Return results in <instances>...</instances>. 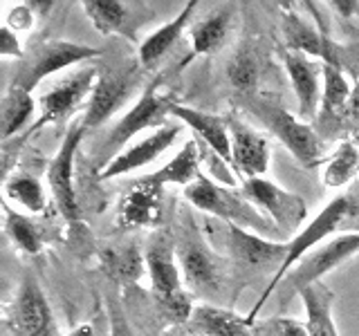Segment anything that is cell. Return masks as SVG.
Returning a JSON list of instances; mask_svg holds the SVG:
<instances>
[{"label":"cell","mask_w":359,"mask_h":336,"mask_svg":"<svg viewBox=\"0 0 359 336\" xmlns=\"http://www.w3.org/2000/svg\"><path fill=\"white\" fill-rule=\"evenodd\" d=\"M241 108L254 115L263 126L274 134V137L285 146L294 160L308 168H314L325 162L323 144L319 134L308 121L294 117L292 112L280 104L272 94L252 92L241 94Z\"/></svg>","instance_id":"obj_1"},{"label":"cell","mask_w":359,"mask_h":336,"mask_svg":"<svg viewBox=\"0 0 359 336\" xmlns=\"http://www.w3.org/2000/svg\"><path fill=\"white\" fill-rule=\"evenodd\" d=\"M175 104H180V99L175 97L173 90L166 88L162 76H155L153 81L146 83L140 99L123 112L119 121L106 134V139L99 144L97 171L104 168L112 157H117L123 148H126V144L135 137V134H140L149 128L157 130V128L166 126V117H171Z\"/></svg>","instance_id":"obj_2"},{"label":"cell","mask_w":359,"mask_h":336,"mask_svg":"<svg viewBox=\"0 0 359 336\" xmlns=\"http://www.w3.org/2000/svg\"><path fill=\"white\" fill-rule=\"evenodd\" d=\"M353 211V197L351 195H337L332 202H328V206H323L321 213H317L306 227H303L294 238L287 242V255L283 265H280L272 280L267 283V287L263 289V296L256 300V305L252 307V312L247 314V318L252 323H256V316L261 314V309L265 307V302L274 296V291L278 289V285L283 283V278L294 269L303 258H306L312 249H317L319 244L328 242L332 238V233L344 224V220L348 218V213Z\"/></svg>","instance_id":"obj_3"},{"label":"cell","mask_w":359,"mask_h":336,"mask_svg":"<svg viewBox=\"0 0 359 336\" xmlns=\"http://www.w3.org/2000/svg\"><path fill=\"white\" fill-rule=\"evenodd\" d=\"M184 200L198 211L209 213L211 218L250 229L258 235H267L272 229H276L252 202L243 197V193H233L231 186L216 182L205 171L200 173L196 182H191L184 188Z\"/></svg>","instance_id":"obj_4"},{"label":"cell","mask_w":359,"mask_h":336,"mask_svg":"<svg viewBox=\"0 0 359 336\" xmlns=\"http://www.w3.org/2000/svg\"><path fill=\"white\" fill-rule=\"evenodd\" d=\"M144 76L146 72L142 70L137 59L123 65H112L108 70L99 72V81L88 101L86 115L81 117L86 130L104 126L119 110L126 108L130 101L135 104L146 88Z\"/></svg>","instance_id":"obj_5"},{"label":"cell","mask_w":359,"mask_h":336,"mask_svg":"<svg viewBox=\"0 0 359 336\" xmlns=\"http://www.w3.org/2000/svg\"><path fill=\"white\" fill-rule=\"evenodd\" d=\"M101 54L104 52L97 48H90V45H81V43H70V41L39 43L36 48L29 50L25 54V59L20 61L9 85L22 88V90H27V92H32V90L41 81H45L48 76L59 74L76 63L99 59Z\"/></svg>","instance_id":"obj_6"},{"label":"cell","mask_w":359,"mask_h":336,"mask_svg":"<svg viewBox=\"0 0 359 336\" xmlns=\"http://www.w3.org/2000/svg\"><path fill=\"white\" fill-rule=\"evenodd\" d=\"M359 253V231L334 235L328 242L319 244L317 249H312L303 260L292 269L283 278V283L278 285L283 302L292 298V294H301L303 289L310 287L312 283L323 280L325 274L334 272L337 267H341L346 260Z\"/></svg>","instance_id":"obj_7"},{"label":"cell","mask_w":359,"mask_h":336,"mask_svg":"<svg viewBox=\"0 0 359 336\" xmlns=\"http://www.w3.org/2000/svg\"><path fill=\"white\" fill-rule=\"evenodd\" d=\"M99 72H101L99 67L86 65L81 70L61 78V81L52 85L48 92H43L39 119L27 128V132L22 134V139H32L34 134L41 132L43 128L56 126V123H61L63 119L74 115L79 106H81L88 97H93V90L99 81Z\"/></svg>","instance_id":"obj_8"},{"label":"cell","mask_w":359,"mask_h":336,"mask_svg":"<svg viewBox=\"0 0 359 336\" xmlns=\"http://www.w3.org/2000/svg\"><path fill=\"white\" fill-rule=\"evenodd\" d=\"M241 193L283 233L297 231L308 218L306 200L299 193H292V190L278 186L276 182H272V179H267V177L243 179Z\"/></svg>","instance_id":"obj_9"},{"label":"cell","mask_w":359,"mask_h":336,"mask_svg":"<svg viewBox=\"0 0 359 336\" xmlns=\"http://www.w3.org/2000/svg\"><path fill=\"white\" fill-rule=\"evenodd\" d=\"M86 126L79 119L74 126L65 132V137L59 146V150L52 157L48 166V188L50 197L54 200L56 209L63 216L65 222L76 224L81 220V209H79L76 190H74V160L79 153V146L83 141Z\"/></svg>","instance_id":"obj_10"},{"label":"cell","mask_w":359,"mask_h":336,"mask_svg":"<svg viewBox=\"0 0 359 336\" xmlns=\"http://www.w3.org/2000/svg\"><path fill=\"white\" fill-rule=\"evenodd\" d=\"M5 328L11 336H61L48 296L34 278H22L5 314Z\"/></svg>","instance_id":"obj_11"},{"label":"cell","mask_w":359,"mask_h":336,"mask_svg":"<svg viewBox=\"0 0 359 336\" xmlns=\"http://www.w3.org/2000/svg\"><path fill=\"white\" fill-rule=\"evenodd\" d=\"M213 231H216L218 249L227 255L229 260L245 265V267H267L272 262L280 267L287 255V242L263 238V235H258L250 229L236 227V224H227L218 220Z\"/></svg>","instance_id":"obj_12"},{"label":"cell","mask_w":359,"mask_h":336,"mask_svg":"<svg viewBox=\"0 0 359 336\" xmlns=\"http://www.w3.org/2000/svg\"><path fill=\"white\" fill-rule=\"evenodd\" d=\"M146 258V272H149L151 280V291L157 298V302L164 307L171 305L173 300L180 296L189 294L184 289V278H182V269L177 262V244L168 235H160L155 238L144 251Z\"/></svg>","instance_id":"obj_13"},{"label":"cell","mask_w":359,"mask_h":336,"mask_svg":"<svg viewBox=\"0 0 359 336\" xmlns=\"http://www.w3.org/2000/svg\"><path fill=\"white\" fill-rule=\"evenodd\" d=\"M177 260L187 289L202 298L218 294L222 285V262L218 253H213V249L205 244V240L184 238L177 244Z\"/></svg>","instance_id":"obj_14"},{"label":"cell","mask_w":359,"mask_h":336,"mask_svg":"<svg viewBox=\"0 0 359 336\" xmlns=\"http://www.w3.org/2000/svg\"><path fill=\"white\" fill-rule=\"evenodd\" d=\"M180 134H182V126H180V123H166V126L153 130L149 137L130 144L128 148H123L117 157H112L104 168H99L97 177L115 179L121 175H128L133 171H140V168L160 160V157L177 141Z\"/></svg>","instance_id":"obj_15"},{"label":"cell","mask_w":359,"mask_h":336,"mask_svg":"<svg viewBox=\"0 0 359 336\" xmlns=\"http://www.w3.org/2000/svg\"><path fill=\"white\" fill-rule=\"evenodd\" d=\"M164 186L142 175L126 186L117 204V224L121 229L157 227L162 222Z\"/></svg>","instance_id":"obj_16"},{"label":"cell","mask_w":359,"mask_h":336,"mask_svg":"<svg viewBox=\"0 0 359 336\" xmlns=\"http://www.w3.org/2000/svg\"><path fill=\"white\" fill-rule=\"evenodd\" d=\"M229 134H231V155L233 171L250 177H265L272 162L269 141L265 134L254 130L241 115H229Z\"/></svg>","instance_id":"obj_17"},{"label":"cell","mask_w":359,"mask_h":336,"mask_svg":"<svg viewBox=\"0 0 359 336\" xmlns=\"http://www.w3.org/2000/svg\"><path fill=\"white\" fill-rule=\"evenodd\" d=\"M171 117L180 119V123L194 132V137L202 141V146L218 155L222 162H227L233 168V155H231V134H229V121L227 117L211 115V112L191 108L184 104H175Z\"/></svg>","instance_id":"obj_18"},{"label":"cell","mask_w":359,"mask_h":336,"mask_svg":"<svg viewBox=\"0 0 359 336\" xmlns=\"http://www.w3.org/2000/svg\"><path fill=\"white\" fill-rule=\"evenodd\" d=\"M283 65L292 81V90L297 94V104H299L297 117L308 121L321 108V94H323L319 81V76H323L321 65H317V61L306 54L290 52V50H285L283 54Z\"/></svg>","instance_id":"obj_19"},{"label":"cell","mask_w":359,"mask_h":336,"mask_svg":"<svg viewBox=\"0 0 359 336\" xmlns=\"http://www.w3.org/2000/svg\"><path fill=\"white\" fill-rule=\"evenodd\" d=\"M184 328L194 336H254V323L229 307L196 302Z\"/></svg>","instance_id":"obj_20"},{"label":"cell","mask_w":359,"mask_h":336,"mask_svg":"<svg viewBox=\"0 0 359 336\" xmlns=\"http://www.w3.org/2000/svg\"><path fill=\"white\" fill-rule=\"evenodd\" d=\"M196 7H198V0H191V3H187L182 9H180V14L173 20H168L166 25L157 27L155 31H151L149 36L140 43L137 61H140L144 72L155 70L164 56L175 48V43L182 38L189 20H191V16H194Z\"/></svg>","instance_id":"obj_21"},{"label":"cell","mask_w":359,"mask_h":336,"mask_svg":"<svg viewBox=\"0 0 359 336\" xmlns=\"http://www.w3.org/2000/svg\"><path fill=\"white\" fill-rule=\"evenodd\" d=\"M283 34L290 52H301L310 56V59H319L323 63L339 65L337 59V48L330 43V38L325 36L321 29H317L308 22L306 18H301L297 11H287L283 20Z\"/></svg>","instance_id":"obj_22"},{"label":"cell","mask_w":359,"mask_h":336,"mask_svg":"<svg viewBox=\"0 0 359 336\" xmlns=\"http://www.w3.org/2000/svg\"><path fill=\"white\" fill-rule=\"evenodd\" d=\"M81 7L99 34L104 36L119 34V36L135 38L137 18H135L130 5L119 3V0H83Z\"/></svg>","instance_id":"obj_23"},{"label":"cell","mask_w":359,"mask_h":336,"mask_svg":"<svg viewBox=\"0 0 359 336\" xmlns=\"http://www.w3.org/2000/svg\"><path fill=\"white\" fill-rule=\"evenodd\" d=\"M303 307H306V328L310 336H339L334 323V291L319 280L301 291Z\"/></svg>","instance_id":"obj_24"},{"label":"cell","mask_w":359,"mask_h":336,"mask_svg":"<svg viewBox=\"0 0 359 336\" xmlns=\"http://www.w3.org/2000/svg\"><path fill=\"white\" fill-rule=\"evenodd\" d=\"M200 146H198V139H189L180 153L173 157V160H168L162 168H157V171L149 173L146 177L151 179V182L160 184V186H189L191 182H196L200 177L202 168H200Z\"/></svg>","instance_id":"obj_25"},{"label":"cell","mask_w":359,"mask_h":336,"mask_svg":"<svg viewBox=\"0 0 359 336\" xmlns=\"http://www.w3.org/2000/svg\"><path fill=\"white\" fill-rule=\"evenodd\" d=\"M3 216H5V235L9 242L16 246V251L25 255H39L45 249V238L43 231L36 222H34L25 213L16 211L14 206L5 202L3 204Z\"/></svg>","instance_id":"obj_26"},{"label":"cell","mask_w":359,"mask_h":336,"mask_svg":"<svg viewBox=\"0 0 359 336\" xmlns=\"http://www.w3.org/2000/svg\"><path fill=\"white\" fill-rule=\"evenodd\" d=\"M34 112H36V101L32 99V92L9 85L3 97V106H0V119H3V130L0 132H3V139L7 141L16 132L25 130V126L34 117Z\"/></svg>","instance_id":"obj_27"},{"label":"cell","mask_w":359,"mask_h":336,"mask_svg":"<svg viewBox=\"0 0 359 336\" xmlns=\"http://www.w3.org/2000/svg\"><path fill=\"white\" fill-rule=\"evenodd\" d=\"M101 265H104L106 274L115 278L117 283L133 285L144 276L146 258L140 251V246H110V249L101 251Z\"/></svg>","instance_id":"obj_28"},{"label":"cell","mask_w":359,"mask_h":336,"mask_svg":"<svg viewBox=\"0 0 359 336\" xmlns=\"http://www.w3.org/2000/svg\"><path fill=\"white\" fill-rule=\"evenodd\" d=\"M5 200L16 204L29 216L43 213L48 206V193L41 184L39 177L27 175V173H14L5 179Z\"/></svg>","instance_id":"obj_29"},{"label":"cell","mask_w":359,"mask_h":336,"mask_svg":"<svg viewBox=\"0 0 359 336\" xmlns=\"http://www.w3.org/2000/svg\"><path fill=\"white\" fill-rule=\"evenodd\" d=\"M357 173H359V146L353 139H346L330 157H325L321 182L325 188H341L346 184H351Z\"/></svg>","instance_id":"obj_30"},{"label":"cell","mask_w":359,"mask_h":336,"mask_svg":"<svg viewBox=\"0 0 359 336\" xmlns=\"http://www.w3.org/2000/svg\"><path fill=\"white\" fill-rule=\"evenodd\" d=\"M231 31V14L229 11H218L205 20H200L191 31V50L194 56H207L218 52L229 38Z\"/></svg>","instance_id":"obj_31"},{"label":"cell","mask_w":359,"mask_h":336,"mask_svg":"<svg viewBox=\"0 0 359 336\" xmlns=\"http://www.w3.org/2000/svg\"><path fill=\"white\" fill-rule=\"evenodd\" d=\"M323 70V94H321V110L325 115L339 117L346 115L348 110V101H351V81L344 74L341 65H332V63H321Z\"/></svg>","instance_id":"obj_32"},{"label":"cell","mask_w":359,"mask_h":336,"mask_svg":"<svg viewBox=\"0 0 359 336\" xmlns=\"http://www.w3.org/2000/svg\"><path fill=\"white\" fill-rule=\"evenodd\" d=\"M258 59L252 50L241 48L231 56V61L227 65V76L231 85L238 90L241 94H252L256 92V83H258Z\"/></svg>","instance_id":"obj_33"},{"label":"cell","mask_w":359,"mask_h":336,"mask_svg":"<svg viewBox=\"0 0 359 336\" xmlns=\"http://www.w3.org/2000/svg\"><path fill=\"white\" fill-rule=\"evenodd\" d=\"M254 336H310L306 321L290 316H272L254 323Z\"/></svg>","instance_id":"obj_34"},{"label":"cell","mask_w":359,"mask_h":336,"mask_svg":"<svg viewBox=\"0 0 359 336\" xmlns=\"http://www.w3.org/2000/svg\"><path fill=\"white\" fill-rule=\"evenodd\" d=\"M25 54L27 52L20 48L18 34L5 25L3 29H0V59H3V61H7V59L22 61V59H25Z\"/></svg>","instance_id":"obj_35"},{"label":"cell","mask_w":359,"mask_h":336,"mask_svg":"<svg viewBox=\"0 0 359 336\" xmlns=\"http://www.w3.org/2000/svg\"><path fill=\"white\" fill-rule=\"evenodd\" d=\"M34 20H36V7H34V3H27V5H16L14 9H11L5 25L11 27L14 31L32 29Z\"/></svg>","instance_id":"obj_36"},{"label":"cell","mask_w":359,"mask_h":336,"mask_svg":"<svg viewBox=\"0 0 359 336\" xmlns=\"http://www.w3.org/2000/svg\"><path fill=\"white\" fill-rule=\"evenodd\" d=\"M110 336H128V325L115 305H110Z\"/></svg>","instance_id":"obj_37"},{"label":"cell","mask_w":359,"mask_h":336,"mask_svg":"<svg viewBox=\"0 0 359 336\" xmlns=\"http://www.w3.org/2000/svg\"><path fill=\"white\" fill-rule=\"evenodd\" d=\"M346 115L359 121V83L353 88V92H351V101H348V110H346Z\"/></svg>","instance_id":"obj_38"},{"label":"cell","mask_w":359,"mask_h":336,"mask_svg":"<svg viewBox=\"0 0 359 336\" xmlns=\"http://www.w3.org/2000/svg\"><path fill=\"white\" fill-rule=\"evenodd\" d=\"M61 336H97V328L93 323H86V325H79V328L72 330V332L61 334Z\"/></svg>","instance_id":"obj_39"},{"label":"cell","mask_w":359,"mask_h":336,"mask_svg":"<svg viewBox=\"0 0 359 336\" xmlns=\"http://www.w3.org/2000/svg\"><path fill=\"white\" fill-rule=\"evenodd\" d=\"M162 336H194L189 330H171V332H166V334H162Z\"/></svg>","instance_id":"obj_40"}]
</instances>
